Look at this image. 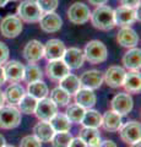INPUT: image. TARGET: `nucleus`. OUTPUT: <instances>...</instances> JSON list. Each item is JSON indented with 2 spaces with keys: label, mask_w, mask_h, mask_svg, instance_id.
I'll list each match as a JSON object with an SVG mask.
<instances>
[{
  "label": "nucleus",
  "mask_w": 141,
  "mask_h": 147,
  "mask_svg": "<svg viewBox=\"0 0 141 147\" xmlns=\"http://www.w3.org/2000/svg\"><path fill=\"white\" fill-rule=\"evenodd\" d=\"M90 18L94 28L101 31H111L117 26L114 21V10L107 5L97 6L93 12H91Z\"/></svg>",
  "instance_id": "1"
},
{
  "label": "nucleus",
  "mask_w": 141,
  "mask_h": 147,
  "mask_svg": "<svg viewBox=\"0 0 141 147\" xmlns=\"http://www.w3.org/2000/svg\"><path fill=\"white\" fill-rule=\"evenodd\" d=\"M84 52V57L85 60H87L90 64H101L107 60L108 57V50L107 47L104 45L101 40H90V42L86 44Z\"/></svg>",
  "instance_id": "2"
},
{
  "label": "nucleus",
  "mask_w": 141,
  "mask_h": 147,
  "mask_svg": "<svg viewBox=\"0 0 141 147\" xmlns=\"http://www.w3.org/2000/svg\"><path fill=\"white\" fill-rule=\"evenodd\" d=\"M43 12L37 5L36 0H24L21 1V4L17 6V17L21 21L25 22H38L42 17Z\"/></svg>",
  "instance_id": "3"
},
{
  "label": "nucleus",
  "mask_w": 141,
  "mask_h": 147,
  "mask_svg": "<svg viewBox=\"0 0 141 147\" xmlns=\"http://www.w3.org/2000/svg\"><path fill=\"white\" fill-rule=\"evenodd\" d=\"M21 123V113L13 105H3L0 107V129L10 130L15 129Z\"/></svg>",
  "instance_id": "4"
},
{
  "label": "nucleus",
  "mask_w": 141,
  "mask_h": 147,
  "mask_svg": "<svg viewBox=\"0 0 141 147\" xmlns=\"http://www.w3.org/2000/svg\"><path fill=\"white\" fill-rule=\"evenodd\" d=\"M90 7L84 3L76 1L67 9V18L74 25H84L90 20Z\"/></svg>",
  "instance_id": "5"
},
{
  "label": "nucleus",
  "mask_w": 141,
  "mask_h": 147,
  "mask_svg": "<svg viewBox=\"0 0 141 147\" xmlns=\"http://www.w3.org/2000/svg\"><path fill=\"white\" fill-rule=\"evenodd\" d=\"M0 32L5 38H16L22 32V21L16 15H7L1 20Z\"/></svg>",
  "instance_id": "6"
},
{
  "label": "nucleus",
  "mask_w": 141,
  "mask_h": 147,
  "mask_svg": "<svg viewBox=\"0 0 141 147\" xmlns=\"http://www.w3.org/2000/svg\"><path fill=\"white\" fill-rule=\"evenodd\" d=\"M134 107V100L133 97L129 93L121 92V93H117L111 100V108L113 112L118 113L119 115H126L129 114Z\"/></svg>",
  "instance_id": "7"
},
{
  "label": "nucleus",
  "mask_w": 141,
  "mask_h": 147,
  "mask_svg": "<svg viewBox=\"0 0 141 147\" xmlns=\"http://www.w3.org/2000/svg\"><path fill=\"white\" fill-rule=\"evenodd\" d=\"M140 20L138 9H131L125 6H119L114 10V21L115 25L120 27H130L131 25Z\"/></svg>",
  "instance_id": "8"
},
{
  "label": "nucleus",
  "mask_w": 141,
  "mask_h": 147,
  "mask_svg": "<svg viewBox=\"0 0 141 147\" xmlns=\"http://www.w3.org/2000/svg\"><path fill=\"white\" fill-rule=\"evenodd\" d=\"M57 113H58V107L51 98L45 97L37 102L34 114L39 119V121H49Z\"/></svg>",
  "instance_id": "9"
},
{
  "label": "nucleus",
  "mask_w": 141,
  "mask_h": 147,
  "mask_svg": "<svg viewBox=\"0 0 141 147\" xmlns=\"http://www.w3.org/2000/svg\"><path fill=\"white\" fill-rule=\"evenodd\" d=\"M120 139L125 142V144H134V142L140 141L141 136V126L139 121H128L124 125H121L119 129Z\"/></svg>",
  "instance_id": "10"
},
{
  "label": "nucleus",
  "mask_w": 141,
  "mask_h": 147,
  "mask_svg": "<svg viewBox=\"0 0 141 147\" xmlns=\"http://www.w3.org/2000/svg\"><path fill=\"white\" fill-rule=\"evenodd\" d=\"M125 74H126V71L124 70V67L118 66V65L109 66L103 75V81L106 82L109 87H112V88H118V87L123 86Z\"/></svg>",
  "instance_id": "11"
},
{
  "label": "nucleus",
  "mask_w": 141,
  "mask_h": 147,
  "mask_svg": "<svg viewBox=\"0 0 141 147\" xmlns=\"http://www.w3.org/2000/svg\"><path fill=\"white\" fill-rule=\"evenodd\" d=\"M22 54H24V58L30 64L37 63V61H39L40 59L44 57L43 44L40 43L39 40H36V39L30 40V42L24 47Z\"/></svg>",
  "instance_id": "12"
},
{
  "label": "nucleus",
  "mask_w": 141,
  "mask_h": 147,
  "mask_svg": "<svg viewBox=\"0 0 141 147\" xmlns=\"http://www.w3.org/2000/svg\"><path fill=\"white\" fill-rule=\"evenodd\" d=\"M38 22H39L40 30L44 31L45 33H54V32H58L63 26L61 17L55 12L43 13Z\"/></svg>",
  "instance_id": "13"
},
{
  "label": "nucleus",
  "mask_w": 141,
  "mask_h": 147,
  "mask_svg": "<svg viewBox=\"0 0 141 147\" xmlns=\"http://www.w3.org/2000/svg\"><path fill=\"white\" fill-rule=\"evenodd\" d=\"M61 60L65 63V65L69 67L70 70L80 69L81 66L84 65V61H85L84 52L80 48L71 47V48L65 50V53H64V55H63Z\"/></svg>",
  "instance_id": "14"
},
{
  "label": "nucleus",
  "mask_w": 141,
  "mask_h": 147,
  "mask_svg": "<svg viewBox=\"0 0 141 147\" xmlns=\"http://www.w3.org/2000/svg\"><path fill=\"white\" fill-rule=\"evenodd\" d=\"M80 85L82 88L87 90H97L103 84V72L99 70H88L85 71L80 76Z\"/></svg>",
  "instance_id": "15"
},
{
  "label": "nucleus",
  "mask_w": 141,
  "mask_h": 147,
  "mask_svg": "<svg viewBox=\"0 0 141 147\" xmlns=\"http://www.w3.org/2000/svg\"><path fill=\"white\" fill-rule=\"evenodd\" d=\"M43 48H44V57L48 59V61L61 59L66 50L65 44L63 43L60 39H57V38L49 39L48 42L43 45Z\"/></svg>",
  "instance_id": "16"
},
{
  "label": "nucleus",
  "mask_w": 141,
  "mask_h": 147,
  "mask_svg": "<svg viewBox=\"0 0 141 147\" xmlns=\"http://www.w3.org/2000/svg\"><path fill=\"white\" fill-rule=\"evenodd\" d=\"M3 69H4V72H5V79L9 82H11V84H17V82L24 80L25 66L20 61L17 60L6 61L5 66Z\"/></svg>",
  "instance_id": "17"
},
{
  "label": "nucleus",
  "mask_w": 141,
  "mask_h": 147,
  "mask_svg": "<svg viewBox=\"0 0 141 147\" xmlns=\"http://www.w3.org/2000/svg\"><path fill=\"white\" fill-rule=\"evenodd\" d=\"M45 72L52 81H60L63 77L70 74V69L65 65V63L61 59H59V60L49 61L47 64V67H45Z\"/></svg>",
  "instance_id": "18"
},
{
  "label": "nucleus",
  "mask_w": 141,
  "mask_h": 147,
  "mask_svg": "<svg viewBox=\"0 0 141 147\" xmlns=\"http://www.w3.org/2000/svg\"><path fill=\"white\" fill-rule=\"evenodd\" d=\"M117 40L121 47L130 49L135 48L139 43V36L131 27H121L117 34Z\"/></svg>",
  "instance_id": "19"
},
{
  "label": "nucleus",
  "mask_w": 141,
  "mask_h": 147,
  "mask_svg": "<svg viewBox=\"0 0 141 147\" xmlns=\"http://www.w3.org/2000/svg\"><path fill=\"white\" fill-rule=\"evenodd\" d=\"M96 100H97V97L92 90H87V88H82V87H81L75 93L76 104L82 107L84 109L93 108L94 104H96Z\"/></svg>",
  "instance_id": "20"
},
{
  "label": "nucleus",
  "mask_w": 141,
  "mask_h": 147,
  "mask_svg": "<svg viewBox=\"0 0 141 147\" xmlns=\"http://www.w3.org/2000/svg\"><path fill=\"white\" fill-rule=\"evenodd\" d=\"M123 64L130 71H139L141 66V50L140 48H130L123 55Z\"/></svg>",
  "instance_id": "21"
},
{
  "label": "nucleus",
  "mask_w": 141,
  "mask_h": 147,
  "mask_svg": "<svg viewBox=\"0 0 141 147\" xmlns=\"http://www.w3.org/2000/svg\"><path fill=\"white\" fill-rule=\"evenodd\" d=\"M123 125L121 121V115H119L118 113L113 112V110H108L104 113V115H102V125L104 130L107 131H118Z\"/></svg>",
  "instance_id": "22"
},
{
  "label": "nucleus",
  "mask_w": 141,
  "mask_h": 147,
  "mask_svg": "<svg viewBox=\"0 0 141 147\" xmlns=\"http://www.w3.org/2000/svg\"><path fill=\"white\" fill-rule=\"evenodd\" d=\"M123 87L128 93H139L141 90V77L139 71H129L125 74Z\"/></svg>",
  "instance_id": "23"
},
{
  "label": "nucleus",
  "mask_w": 141,
  "mask_h": 147,
  "mask_svg": "<svg viewBox=\"0 0 141 147\" xmlns=\"http://www.w3.org/2000/svg\"><path fill=\"white\" fill-rule=\"evenodd\" d=\"M25 94V88L20 84H11L4 92L5 100L7 103H10V105H17Z\"/></svg>",
  "instance_id": "24"
},
{
  "label": "nucleus",
  "mask_w": 141,
  "mask_h": 147,
  "mask_svg": "<svg viewBox=\"0 0 141 147\" xmlns=\"http://www.w3.org/2000/svg\"><path fill=\"white\" fill-rule=\"evenodd\" d=\"M79 137L88 147H98V145L101 144V141H102L98 129H93V127H85L84 126L80 130Z\"/></svg>",
  "instance_id": "25"
},
{
  "label": "nucleus",
  "mask_w": 141,
  "mask_h": 147,
  "mask_svg": "<svg viewBox=\"0 0 141 147\" xmlns=\"http://www.w3.org/2000/svg\"><path fill=\"white\" fill-rule=\"evenodd\" d=\"M33 134L40 142H49L54 135V130L48 121H39L33 127Z\"/></svg>",
  "instance_id": "26"
},
{
  "label": "nucleus",
  "mask_w": 141,
  "mask_h": 147,
  "mask_svg": "<svg viewBox=\"0 0 141 147\" xmlns=\"http://www.w3.org/2000/svg\"><path fill=\"white\" fill-rule=\"evenodd\" d=\"M59 87L64 90L66 93L72 96L81 88V85H80L79 77L72 75V74H67L65 77H63V79L59 81Z\"/></svg>",
  "instance_id": "27"
},
{
  "label": "nucleus",
  "mask_w": 141,
  "mask_h": 147,
  "mask_svg": "<svg viewBox=\"0 0 141 147\" xmlns=\"http://www.w3.org/2000/svg\"><path fill=\"white\" fill-rule=\"evenodd\" d=\"M81 124L85 127H93V129H98L102 125V115L99 114V112L94 109H87L85 110L84 118L81 120Z\"/></svg>",
  "instance_id": "28"
},
{
  "label": "nucleus",
  "mask_w": 141,
  "mask_h": 147,
  "mask_svg": "<svg viewBox=\"0 0 141 147\" xmlns=\"http://www.w3.org/2000/svg\"><path fill=\"white\" fill-rule=\"evenodd\" d=\"M27 94L32 96L33 98H36L37 100L43 99L47 97L48 94V86L44 84V82L40 81H36L32 84H27Z\"/></svg>",
  "instance_id": "29"
},
{
  "label": "nucleus",
  "mask_w": 141,
  "mask_h": 147,
  "mask_svg": "<svg viewBox=\"0 0 141 147\" xmlns=\"http://www.w3.org/2000/svg\"><path fill=\"white\" fill-rule=\"evenodd\" d=\"M48 123L51 124V126L53 127L54 132L69 131L70 126H71V123L69 121V119L66 118L65 114H61V113H57Z\"/></svg>",
  "instance_id": "30"
},
{
  "label": "nucleus",
  "mask_w": 141,
  "mask_h": 147,
  "mask_svg": "<svg viewBox=\"0 0 141 147\" xmlns=\"http://www.w3.org/2000/svg\"><path fill=\"white\" fill-rule=\"evenodd\" d=\"M43 77V72L40 67L34 65V64H28L25 66V72H24V81L26 84H32L36 81H40Z\"/></svg>",
  "instance_id": "31"
},
{
  "label": "nucleus",
  "mask_w": 141,
  "mask_h": 147,
  "mask_svg": "<svg viewBox=\"0 0 141 147\" xmlns=\"http://www.w3.org/2000/svg\"><path fill=\"white\" fill-rule=\"evenodd\" d=\"M37 102L38 100L33 98L32 96L30 94H25L24 97L21 98V100L19 102V109L20 113H24V114H33L34 110H36V107H37Z\"/></svg>",
  "instance_id": "32"
},
{
  "label": "nucleus",
  "mask_w": 141,
  "mask_h": 147,
  "mask_svg": "<svg viewBox=\"0 0 141 147\" xmlns=\"http://www.w3.org/2000/svg\"><path fill=\"white\" fill-rule=\"evenodd\" d=\"M70 97L71 96L66 93L60 87H55L51 93V99L57 104V107H65V105H67L70 102Z\"/></svg>",
  "instance_id": "33"
},
{
  "label": "nucleus",
  "mask_w": 141,
  "mask_h": 147,
  "mask_svg": "<svg viewBox=\"0 0 141 147\" xmlns=\"http://www.w3.org/2000/svg\"><path fill=\"white\" fill-rule=\"evenodd\" d=\"M84 114H85V109L77 104L69 105V107L66 108V112H65V115L67 119H69V121L75 123V124L81 123V120H82V118H84Z\"/></svg>",
  "instance_id": "34"
},
{
  "label": "nucleus",
  "mask_w": 141,
  "mask_h": 147,
  "mask_svg": "<svg viewBox=\"0 0 141 147\" xmlns=\"http://www.w3.org/2000/svg\"><path fill=\"white\" fill-rule=\"evenodd\" d=\"M71 140H72V135L70 132L63 131V132H54L51 142L53 147H69Z\"/></svg>",
  "instance_id": "35"
},
{
  "label": "nucleus",
  "mask_w": 141,
  "mask_h": 147,
  "mask_svg": "<svg viewBox=\"0 0 141 147\" xmlns=\"http://www.w3.org/2000/svg\"><path fill=\"white\" fill-rule=\"evenodd\" d=\"M37 5L42 10L43 13L45 12H54L55 9L58 7L59 0H36Z\"/></svg>",
  "instance_id": "36"
},
{
  "label": "nucleus",
  "mask_w": 141,
  "mask_h": 147,
  "mask_svg": "<svg viewBox=\"0 0 141 147\" xmlns=\"http://www.w3.org/2000/svg\"><path fill=\"white\" fill-rule=\"evenodd\" d=\"M20 147H42V142L34 135H27L21 140Z\"/></svg>",
  "instance_id": "37"
},
{
  "label": "nucleus",
  "mask_w": 141,
  "mask_h": 147,
  "mask_svg": "<svg viewBox=\"0 0 141 147\" xmlns=\"http://www.w3.org/2000/svg\"><path fill=\"white\" fill-rule=\"evenodd\" d=\"M9 55H10V52H9V47H7L5 43L0 42V65H1V64H5L7 61Z\"/></svg>",
  "instance_id": "38"
},
{
  "label": "nucleus",
  "mask_w": 141,
  "mask_h": 147,
  "mask_svg": "<svg viewBox=\"0 0 141 147\" xmlns=\"http://www.w3.org/2000/svg\"><path fill=\"white\" fill-rule=\"evenodd\" d=\"M121 6L131 7V9H138L140 6V0H120Z\"/></svg>",
  "instance_id": "39"
},
{
  "label": "nucleus",
  "mask_w": 141,
  "mask_h": 147,
  "mask_svg": "<svg viewBox=\"0 0 141 147\" xmlns=\"http://www.w3.org/2000/svg\"><path fill=\"white\" fill-rule=\"evenodd\" d=\"M69 147H88L85 142L80 139V137H76V139H72Z\"/></svg>",
  "instance_id": "40"
},
{
  "label": "nucleus",
  "mask_w": 141,
  "mask_h": 147,
  "mask_svg": "<svg viewBox=\"0 0 141 147\" xmlns=\"http://www.w3.org/2000/svg\"><path fill=\"white\" fill-rule=\"evenodd\" d=\"M98 147H118L117 144L114 141L112 140H104V141H101V144L98 145Z\"/></svg>",
  "instance_id": "41"
},
{
  "label": "nucleus",
  "mask_w": 141,
  "mask_h": 147,
  "mask_svg": "<svg viewBox=\"0 0 141 147\" xmlns=\"http://www.w3.org/2000/svg\"><path fill=\"white\" fill-rule=\"evenodd\" d=\"M87 1L91 4V5L102 6V5H106V4L108 3V0H87Z\"/></svg>",
  "instance_id": "42"
},
{
  "label": "nucleus",
  "mask_w": 141,
  "mask_h": 147,
  "mask_svg": "<svg viewBox=\"0 0 141 147\" xmlns=\"http://www.w3.org/2000/svg\"><path fill=\"white\" fill-rule=\"evenodd\" d=\"M5 81H6V79H5V72H4L3 66L0 65V86H3L4 84H5Z\"/></svg>",
  "instance_id": "43"
},
{
  "label": "nucleus",
  "mask_w": 141,
  "mask_h": 147,
  "mask_svg": "<svg viewBox=\"0 0 141 147\" xmlns=\"http://www.w3.org/2000/svg\"><path fill=\"white\" fill-rule=\"evenodd\" d=\"M5 103V97H4V92L0 91V107H3Z\"/></svg>",
  "instance_id": "44"
},
{
  "label": "nucleus",
  "mask_w": 141,
  "mask_h": 147,
  "mask_svg": "<svg viewBox=\"0 0 141 147\" xmlns=\"http://www.w3.org/2000/svg\"><path fill=\"white\" fill-rule=\"evenodd\" d=\"M6 145V141H5V137H4L1 134H0V147H4Z\"/></svg>",
  "instance_id": "45"
},
{
  "label": "nucleus",
  "mask_w": 141,
  "mask_h": 147,
  "mask_svg": "<svg viewBox=\"0 0 141 147\" xmlns=\"http://www.w3.org/2000/svg\"><path fill=\"white\" fill-rule=\"evenodd\" d=\"M9 3V0H0V7H4Z\"/></svg>",
  "instance_id": "46"
},
{
  "label": "nucleus",
  "mask_w": 141,
  "mask_h": 147,
  "mask_svg": "<svg viewBox=\"0 0 141 147\" xmlns=\"http://www.w3.org/2000/svg\"><path fill=\"white\" fill-rule=\"evenodd\" d=\"M130 147H141V146H140V141L134 142V144H130Z\"/></svg>",
  "instance_id": "47"
},
{
  "label": "nucleus",
  "mask_w": 141,
  "mask_h": 147,
  "mask_svg": "<svg viewBox=\"0 0 141 147\" xmlns=\"http://www.w3.org/2000/svg\"><path fill=\"white\" fill-rule=\"evenodd\" d=\"M4 147H15V146H11V145H5Z\"/></svg>",
  "instance_id": "48"
},
{
  "label": "nucleus",
  "mask_w": 141,
  "mask_h": 147,
  "mask_svg": "<svg viewBox=\"0 0 141 147\" xmlns=\"http://www.w3.org/2000/svg\"><path fill=\"white\" fill-rule=\"evenodd\" d=\"M13 1H16V0H13Z\"/></svg>",
  "instance_id": "49"
}]
</instances>
